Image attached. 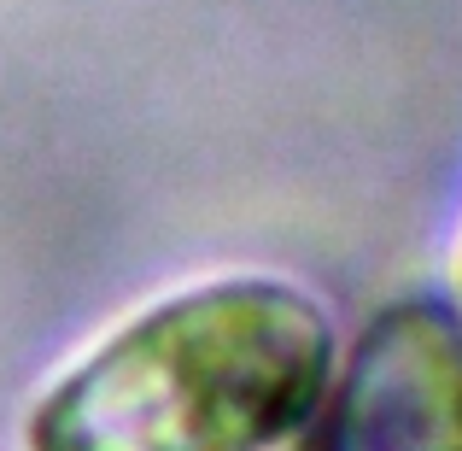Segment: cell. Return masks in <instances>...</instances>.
Wrapping results in <instances>:
<instances>
[{
  "instance_id": "2",
  "label": "cell",
  "mask_w": 462,
  "mask_h": 451,
  "mask_svg": "<svg viewBox=\"0 0 462 451\" xmlns=\"http://www.w3.org/2000/svg\"><path fill=\"white\" fill-rule=\"evenodd\" d=\"M322 451H462V316L386 305L334 387Z\"/></svg>"
},
{
  "instance_id": "1",
  "label": "cell",
  "mask_w": 462,
  "mask_h": 451,
  "mask_svg": "<svg viewBox=\"0 0 462 451\" xmlns=\"http://www.w3.org/2000/svg\"><path fill=\"white\" fill-rule=\"evenodd\" d=\"M334 328L263 276L141 311L35 405L30 451H270L316 410Z\"/></svg>"
},
{
  "instance_id": "3",
  "label": "cell",
  "mask_w": 462,
  "mask_h": 451,
  "mask_svg": "<svg viewBox=\"0 0 462 451\" xmlns=\"http://www.w3.org/2000/svg\"><path fill=\"white\" fill-rule=\"evenodd\" d=\"M457 287H462V270H457Z\"/></svg>"
}]
</instances>
